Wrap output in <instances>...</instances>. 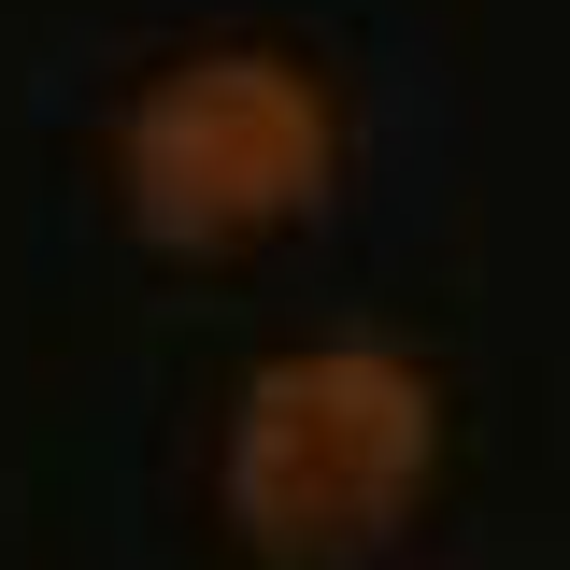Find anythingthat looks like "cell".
Here are the masks:
<instances>
[{
	"label": "cell",
	"instance_id": "7a4b0ae2",
	"mask_svg": "<svg viewBox=\"0 0 570 570\" xmlns=\"http://www.w3.org/2000/svg\"><path fill=\"white\" fill-rule=\"evenodd\" d=\"M343 115L285 43H200L115 115V200L157 257H243L328 200Z\"/></svg>",
	"mask_w": 570,
	"mask_h": 570
},
{
	"label": "cell",
	"instance_id": "6da1fadb",
	"mask_svg": "<svg viewBox=\"0 0 570 570\" xmlns=\"http://www.w3.org/2000/svg\"><path fill=\"white\" fill-rule=\"evenodd\" d=\"M442 471V385L400 343H285L228 400V528L257 570H371Z\"/></svg>",
	"mask_w": 570,
	"mask_h": 570
}]
</instances>
